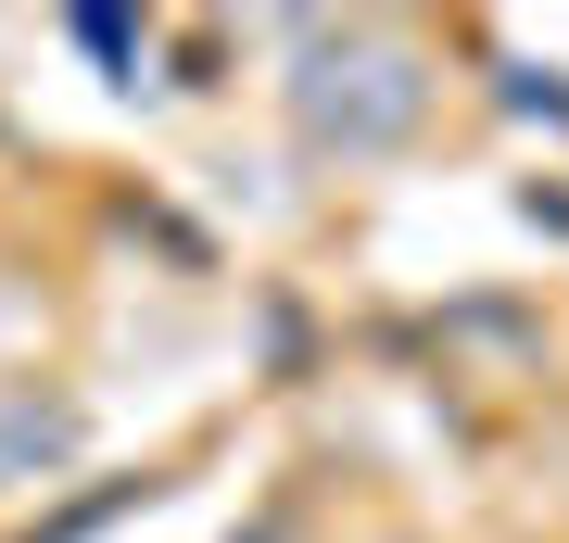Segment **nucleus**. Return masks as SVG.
<instances>
[{
    "label": "nucleus",
    "mask_w": 569,
    "mask_h": 543,
    "mask_svg": "<svg viewBox=\"0 0 569 543\" xmlns=\"http://www.w3.org/2000/svg\"><path fill=\"white\" fill-rule=\"evenodd\" d=\"M291 114H305L317 152H380V140H406V114H418V63L392 39H317L305 77H291Z\"/></svg>",
    "instance_id": "1"
},
{
    "label": "nucleus",
    "mask_w": 569,
    "mask_h": 543,
    "mask_svg": "<svg viewBox=\"0 0 569 543\" xmlns=\"http://www.w3.org/2000/svg\"><path fill=\"white\" fill-rule=\"evenodd\" d=\"M63 455H77V404H63V392H39V380H0V493L51 481Z\"/></svg>",
    "instance_id": "2"
}]
</instances>
